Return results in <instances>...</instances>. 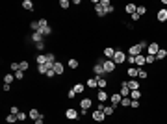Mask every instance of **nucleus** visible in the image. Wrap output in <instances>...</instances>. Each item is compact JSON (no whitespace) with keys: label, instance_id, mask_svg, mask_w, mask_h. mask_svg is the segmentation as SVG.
Masks as SVG:
<instances>
[{"label":"nucleus","instance_id":"f257e3e1","mask_svg":"<svg viewBox=\"0 0 167 124\" xmlns=\"http://www.w3.org/2000/svg\"><path fill=\"white\" fill-rule=\"evenodd\" d=\"M113 61H115V65H121V63H124V61H126V52H123L121 48H115Z\"/></svg>","mask_w":167,"mask_h":124},{"label":"nucleus","instance_id":"f03ea898","mask_svg":"<svg viewBox=\"0 0 167 124\" xmlns=\"http://www.w3.org/2000/svg\"><path fill=\"white\" fill-rule=\"evenodd\" d=\"M102 67H104L106 74H110V72H115V69H117V65H115V61H113V59H104Z\"/></svg>","mask_w":167,"mask_h":124},{"label":"nucleus","instance_id":"7ed1b4c3","mask_svg":"<svg viewBox=\"0 0 167 124\" xmlns=\"http://www.w3.org/2000/svg\"><path fill=\"white\" fill-rule=\"evenodd\" d=\"M93 72H95V76H97V78H104L106 71H104V67H102V63H100V61H97L93 65Z\"/></svg>","mask_w":167,"mask_h":124},{"label":"nucleus","instance_id":"20e7f679","mask_svg":"<svg viewBox=\"0 0 167 124\" xmlns=\"http://www.w3.org/2000/svg\"><path fill=\"white\" fill-rule=\"evenodd\" d=\"M160 44L156 43V41H152V43H149V48H147V56H156L158 54V50H160Z\"/></svg>","mask_w":167,"mask_h":124},{"label":"nucleus","instance_id":"39448f33","mask_svg":"<svg viewBox=\"0 0 167 124\" xmlns=\"http://www.w3.org/2000/svg\"><path fill=\"white\" fill-rule=\"evenodd\" d=\"M121 100H123V96H121V93H113V95H110V106H113L115 109H117V106L121 104Z\"/></svg>","mask_w":167,"mask_h":124},{"label":"nucleus","instance_id":"423d86ee","mask_svg":"<svg viewBox=\"0 0 167 124\" xmlns=\"http://www.w3.org/2000/svg\"><path fill=\"white\" fill-rule=\"evenodd\" d=\"M65 118H67V121H76V118H78V111L74 109V107L65 109Z\"/></svg>","mask_w":167,"mask_h":124},{"label":"nucleus","instance_id":"0eeeda50","mask_svg":"<svg viewBox=\"0 0 167 124\" xmlns=\"http://www.w3.org/2000/svg\"><path fill=\"white\" fill-rule=\"evenodd\" d=\"M91 107H93V100H91V98H82V100H80V109H91Z\"/></svg>","mask_w":167,"mask_h":124},{"label":"nucleus","instance_id":"6e6552de","mask_svg":"<svg viewBox=\"0 0 167 124\" xmlns=\"http://www.w3.org/2000/svg\"><path fill=\"white\" fill-rule=\"evenodd\" d=\"M104 118H106L104 111H100V109H93V121H95V122H104Z\"/></svg>","mask_w":167,"mask_h":124},{"label":"nucleus","instance_id":"1a4fd4ad","mask_svg":"<svg viewBox=\"0 0 167 124\" xmlns=\"http://www.w3.org/2000/svg\"><path fill=\"white\" fill-rule=\"evenodd\" d=\"M156 19H158V22H167V8H161L156 13Z\"/></svg>","mask_w":167,"mask_h":124},{"label":"nucleus","instance_id":"9d476101","mask_svg":"<svg viewBox=\"0 0 167 124\" xmlns=\"http://www.w3.org/2000/svg\"><path fill=\"white\" fill-rule=\"evenodd\" d=\"M139 54H143V50L139 48V44H132V46L128 48V56H139Z\"/></svg>","mask_w":167,"mask_h":124},{"label":"nucleus","instance_id":"9b49d317","mask_svg":"<svg viewBox=\"0 0 167 124\" xmlns=\"http://www.w3.org/2000/svg\"><path fill=\"white\" fill-rule=\"evenodd\" d=\"M54 72H56V76H61V74L65 72V67H63V63H59V61H56L54 63Z\"/></svg>","mask_w":167,"mask_h":124},{"label":"nucleus","instance_id":"f8f14e48","mask_svg":"<svg viewBox=\"0 0 167 124\" xmlns=\"http://www.w3.org/2000/svg\"><path fill=\"white\" fill-rule=\"evenodd\" d=\"M97 98H99V102H102V104H104V102L110 98V95L106 93V89H100V91L97 93Z\"/></svg>","mask_w":167,"mask_h":124},{"label":"nucleus","instance_id":"ddd939ff","mask_svg":"<svg viewBox=\"0 0 167 124\" xmlns=\"http://www.w3.org/2000/svg\"><path fill=\"white\" fill-rule=\"evenodd\" d=\"M138 69H143L145 65V54H139V56H136V63H134Z\"/></svg>","mask_w":167,"mask_h":124},{"label":"nucleus","instance_id":"4468645a","mask_svg":"<svg viewBox=\"0 0 167 124\" xmlns=\"http://www.w3.org/2000/svg\"><path fill=\"white\" fill-rule=\"evenodd\" d=\"M85 87H89V89L99 87V78H97V76H95V78H89V80L85 82Z\"/></svg>","mask_w":167,"mask_h":124},{"label":"nucleus","instance_id":"2eb2a0df","mask_svg":"<svg viewBox=\"0 0 167 124\" xmlns=\"http://www.w3.org/2000/svg\"><path fill=\"white\" fill-rule=\"evenodd\" d=\"M126 85H128L130 91H138V89H139V82L138 80H126Z\"/></svg>","mask_w":167,"mask_h":124},{"label":"nucleus","instance_id":"dca6fc26","mask_svg":"<svg viewBox=\"0 0 167 124\" xmlns=\"http://www.w3.org/2000/svg\"><path fill=\"white\" fill-rule=\"evenodd\" d=\"M138 71H139L138 67H128L126 69V76L128 78H138Z\"/></svg>","mask_w":167,"mask_h":124},{"label":"nucleus","instance_id":"f3484780","mask_svg":"<svg viewBox=\"0 0 167 124\" xmlns=\"http://www.w3.org/2000/svg\"><path fill=\"white\" fill-rule=\"evenodd\" d=\"M119 93H121V96H123V98L124 96H130V89H128V85H126V82L121 83V91Z\"/></svg>","mask_w":167,"mask_h":124},{"label":"nucleus","instance_id":"a211bd4d","mask_svg":"<svg viewBox=\"0 0 167 124\" xmlns=\"http://www.w3.org/2000/svg\"><path fill=\"white\" fill-rule=\"evenodd\" d=\"M43 39H45V37H43L41 32H34V33H32V41H34L35 44H37V43H43Z\"/></svg>","mask_w":167,"mask_h":124},{"label":"nucleus","instance_id":"6ab92c4d","mask_svg":"<svg viewBox=\"0 0 167 124\" xmlns=\"http://www.w3.org/2000/svg\"><path fill=\"white\" fill-rule=\"evenodd\" d=\"M113 56H115V48H111V46L104 48V57L106 59H113Z\"/></svg>","mask_w":167,"mask_h":124},{"label":"nucleus","instance_id":"aec40b11","mask_svg":"<svg viewBox=\"0 0 167 124\" xmlns=\"http://www.w3.org/2000/svg\"><path fill=\"white\" fill-rule=\"evenodd\" d=\"M28 117L32 118V121H35V118H39V117H41V113H39V109L32 107V109H28Z\"/></svg>","mask_w":167,"mask_h":124},{"label":"nucleus","instance_id":"412c9836","mask_svg":"<svg viewBox=\"0 0 167 124\" xmlns=\"http://www.w3.org/2000/svg\"><path fill=\"white\" fill-rule=\"evenodd\" d=\"M54 63H56V56H54L52 52H48V54H47V65H48V69H52Z\"/></svg>","mask_w":167,"mask_h":124},{"label":"nucleus","instance_id":"4be33fe9","mask_svg":"<svg viewBox=\"0 0 167 124\" xmlns=\"http://www.w3.org/2000/svg\"><path fill=\"white\" fill-rule=\"evenodd\" d=\"M124 11L128 13V15H134L136 11H138V6H136V4H126V6H124Z\"/></svg>","mask_w":167,"mask_h":124},{"label":"nucleus","instance_id":"5701e85b","mask_svg":"<svg viewBox=\"0 0 167 124\" xmlns=\"http://www.w3.org/2000/svg\"><path fill=\"white\" fill-rule=\"evenodd\" d=\"M6 122L8 124H15V122H19V117L13 115V113H8V115H6Z\"/></svg>","mask_w":167,"mask_h":124},{"label":"nucleus","instance_id":"b1692460","mask_svg":"<svg viewBox=\"0 0 167 124\" xmlns=\"http://www.w3.org/2000/svg\"><path fill=\"white\" fill-rule=\"evenodd\" d=\"M35 63H37V65H47V54H39V56L35 57Z\"/></svg>","mask_w":167,"mask_h":124},{"label":"nucleus","instance_id":"393cba45","mask_svg":"<svg viewBox=\"0 0 167 124\" xmlns=\"http://www.w3.org/2000/svg\"><path fill=\"white\" fill-rule=\"evenodd\" d=\"M73 89H74V93H76V95H80V93H84L85 83H80V82H78V83H74V87H73Z\"/></svg>","mask_w":167,"mask_h":124},{"label":"nucleus","instance_id":"a878e982","mask_svg":"<svg viewBox=\"0 0 167 124\" xmlns=\"http://www.w3.org/2000/svg\"><path fill=\"white\" fill-rule=\"evenodd\" d=\"M165 57H167V48H160L158 54H156V59H160V61H161V59H165Z\"/></svg>","mask_w":167,"mask_h":124},{"label":"nucleus","instance_id":"bb28decb","mask_svg":"<svg viewBox=\"0 0 167 124\" xmlns=\"http://www.w3.org/2000/svg\"><path fill=\"white\" fill-rule=\"evenodd\" d=\"M22 8L26 9V11H34V2H32V0H24V2H22Z\"/></svg>","mask_w":167,"mask_h":124},{"label":"nucleus","instance_id":"cd10ccee","mask_svg":"<svg viewBox=\"0 0 167 124\" xmlns=\"http://www.w3.org/2000/svg\"><path fill=\"white\" fill-rule=\"evenodd\" d=\"M95 13H97L99 17H104V15H106V9L100 6V4H97V6H95Z\"/></svg>","mask_w":167,"mask_h":124},{"label":"nucleus","instance_id":"c85d7f7f","mask_svg":"<svg viewBox=\"0 0 167 124\" xmlns=\"http://www.w3.org/2000/svg\"><path fill=\"white\" fill-rule=\"evenodd\" d=\"M121 106H123V107H130V106H132V98H130V96H124L123 100H121Z\"/></svg>","mask_w":167,"mask_h":124},{"label":"nucleus","instance_id":"c756f323","mask_svg":"<svg viewBox=\"0 0 167 124\" xmlns=\"http://www.w3.org/2000/svg\"><path fill=\"white\" fill-rule=\"evenodd\" d=\"M67 65H69V69H73V71H74V69H78V65H80V63H78V59H74V57H71V59H69V63H67Z\"/></svg>","mask_w":167,"mask_h":124},{"label":"nucleus","instance_id":"7c9ffc66","mask_svg":"<svg viewBox=\"0 0 167 124\" xmlns=\"http://www.w3.org/2000/svg\"><path fill=\"white\" fill-rule=\"evenodd\" d=\"M30 30H32V32H39V30H41L39 21H32V22H30Z\"/></svg>","mask_w":167,"mask_h":124},{"label":"nucleus","instance_id":"2f4dec72","mask_svg":"<svg viewBox=\"0 0 167 124\" xmlns=\"http://www.w3.org/2000/svg\"><path fill=\"white\" fill-rule=\"evenodd\" d=\"M130 98H132V100H139L141 98V91L138 89V91H130Z\"/></svg>","mask_w":167,"mask_h":124},{"label":"nucleus","instance_id":"473e14b6","mask_svg":"<svg viewBox=\"0 0 167 124\" xmlns=\"http://www.w3.org/2000/svg\"><path fill=\"white\" fill-rule=\"evenodd\" d=\"M37 72H39V74H45V76H47V72H48V65H37Z\"/></svg>","mask_w":167,"mask_h":124},{"label":"nucleus","instance_id":"72a5a7b5","mask_svg":"<svg viewBox=\"0 0 167 124\" xmlns=\"http://www.w3.org/2000/svg\"><path fill=\"white\" fill-rule=\"evenodd\" d=\"M39 32L43 33V37H47V35H50V33H52V28H50V26H45V28L39 30Z\"/></svg>","mask_w":167,"mask_h":124},{"label":"nucleus","instance_id":"f704fd0d","mask_svg":"<svg viewBox=\"0 0 167 124\" xmlns=\"http://www.w3.org/2000/svg\"><path fill=\"white\" fill-rule=\"evenodd\" d=\"M19 67H21V71H22V72H26V71H28V67H30V63L26 61V59H22V61L19 63Z\"/></svg>","mask_w":167,"mask_h":124},{"label":"nucleus","instance_id":"c9c22d12","mask_svg":"<svg viewBox=\"0 0 167 124\" xmlns=\"http://www.w3.org/2000/svg\"><path fill=\"white\" fill-rule=\"evenodd\" d=\"M108 87V80L106 78H99V89H106Z\"/></svg>","mask_w":167,"mask_h":124},{"label":"nucleus","instance_id":"e433bc0d","mask_svg":"<svg viewBox=\"0 0 167 124\" xmlns=\"http://www.w3.org/2000/svg\"><path fill=\"white\" fill-rule=\"evenodd\" d=\"M156 61V56H145V65H152Z\"/></svg>","mask_w":167,"mask_h":124},{"label":"nucleus","instance_id":"4c0bfd02","mask_svg":"<svg viewBox=\"0 0 167 124\" xmlns=\"http://www.w3.org/2000/svg\"><path fill=\"white\" fill-rule=\"evenodd\" d=\"M147 76H149V74H147L145 69H139V71H138V78H139V80H145Z\"/></svg>","mask_w":167,"mask_h":124},{"label":"nucleus","instance_id":"58836bf2","mask_svg":"<svg viewBox=\"0 0 167 124\" xmlns=\"http://www.w3.org/2000/svg\"><path fill=\"white\" fill-rule=\"evenodd\" d=\"M15 80V76L13 74H6V76H4V83H9V85H11V82Z\"/></svg>","mask_w":167,"mask_h":124},{"label":"nucleus","instance_id":"ea45409f","mask_svg":"<svg viewBox=\"0 0 167 124\" xmlns=\"http://www.w3.org/2000/svg\"><path fill=\"white\" fill-rule=\"evenodd\" d=\"M17 117H19V122H24L26 118H30V117H28V113H24V111H21V113H19Z\"/></svg>","mask_w":167,"mask_h":124},{"label":"nucleus","instance_id":"a19ab883","mask_svg":"<svg viewBox=\"0 0 167 124\" xmlns=\"http://www.w3.org/2000/svg\"><path fill=\"white\" fill-rule=\"evenodd\" d=\"M13 76H15V80H22V78H24V72H22V71H17V72H13Z\"/></svg>","mask_w":167,"mask_h":124},{"label":"nucleus","instance_id":"79ce46f5","mask_svg":"<svg viewBox=\"0 0 167 124\" xmlns=\"http://www.w3.org/2000/svg\"><path fill=\"white\" fill-rule=\"evenodd\" d=\"M138 44H139V48H141V50H145V48H149V43H147L145 39H141V41H139Z\"/></svg>","mask_w":167,"mask_h":124},{"label":"nucleus","instance_id":"37998d69","mask_svg":"<svg viewBox=\"0 0 167 124\" xmlns=\"http://www.w3.org/2000/svg\"><path fill=\"white\" fill-rule=\"evenodd\" d=\"M136 13H138L139 17H141V15H145V13H147V8H145V6H138V11H136Z\"/></svg>","mask_w":167,"mask_h":124},{"label":"nucleus","instance_id":"c03bdc74","mask_svg":"<svg viewBox=\"0 0 167 124\" xmlns=\"http://www.w3.org/2000/svg\"><path fill=\"white\" fill-rule=\"evenodd\" d=\"M59 6H61L63 9H67L71 6V2H69V0H59Z\"/></svg>","mask_w":167,"mask_h":124},{"label":"nucleus","instance_id":"a18cd8bd","mask_svg":"<svg viewBox=\"0 0 167 124\" xmlns=\"http://www.w3.org/2000/svg\"><path fill=\"white\" fill-rule=\"evenodd\" d=\"M9 113H13V115H19V113H21V109H19L17 106H11V107H9Z\"/></svg>","mask_w":167,"mask_h":124},{"label":"nucleus","instance_id":"49530a36","mask_svg":"<svg viewBox=\"0 0 167 124\" xmlns=\"http://www.w3.org/2000/svg\"><path fill=\"white\" fill-rule=\"evenodd\" d=\"M9 69H11L13 72H17V71H21V67H19V63H11V65H9Z\"/></svg>","mask_w":167,"mask_h":124},{"label":"nucleus","instance_id":"de8ad7c7","mask_svg":"<svg viewBox=\"0 0 167 124\" xmlns=\"http://www.w3.org/2000/svg\"><path fill=\"white\" fill-rule=\"evenodd\" d=\"M39 26H41V28L48 26V21H47V19H39Z\"/></svg>","mask_w":167,"mask_h":124},{"label":"nucleus","instance_id":"09e8293b","mask_svg":"<svg viewBox=\"0 0 167 124\" xmlns=\"http://www.w3.org/2000/svg\"><path fill=\"white\" fill-rule=\"evenodd\" d=\"M126 61H128L130 65H134V63H136V57H134V56H128V54H126Z\"/></svg>","mask_w":167,"mask_h":124},{"label":"nucleus","instance_id":"8fccbe9b","mask_svg":"<svg viewBox=\"0 0 167 124\" xmlns=\"http://www.w3.org/2000/svg\"><path fill=\"white\" fill-rule=\"evenodd\" d=\"M104 9H106V15H108V13H113V11H115V8L111 6V4H110V6H106Z\"/></svg>","mask_w":167,"mask_h":124},{"label":"nucleus","instance_id":"3c124183","mask_svg":"<svg viewBox=\"0 0 167 124\" xmlns=\"http://www.w3.org/2000/svg\"><path fill=\"white\" fill-rule=\"evenodd\" d=\"M132 109H139V100H132Z\"/></svg>","mask_w":167,"mask_h":124},{"label":"nucleus","instance_id":"603ef678","mask_svg":"<svg viewBox=\"0 0 167 124\" xmlns=\"http://www.w3.org/2000/svg\"><path fill=\"white\" fill-rule=\"evenodd\" d=\"M54 76H56L54 69H48V72H47V78H54Z\"/></svg>","mask_w":167,"mask_h":124},{"label":"nucleus","instance_id":"864d4df0","mask_svg":"<svg viewBox=\"0 0 167 124\" xmlns=\"http://www.w3.org/2000/svg\"><path fill=\"white\" fill-rule=\"evenodd\" d=\"M45 122V117L41 115V117H39V118H35V121H34V124H43Z\"/></svg>","mask_w":167,"mask_h":124},{"label":"nucleus","instance_id":"5fc2aeb1","mask_svg":"<svg viewBox=\"0 0 167 124\" xmlns=\"http://www.w3.org/2000/svg\"><path fill=\"white\" fill-rule=\"evenodd\" d=\"M35 48H37V50H45V41L43 43H37V44H35Z\"/></svg>","mask_w":167,"mask_h":124},{"label":"nucleus","instance_id":"6e6d98bb","mask_svg":"<svg viewBox=\"0 0 167 124\" xmlns=\"http://www.w3.org/2000/svg\"><path fill=\"white\" fill-rule=\"evenodd\" d=\"M67 96H69V98H74V96H76V93H74V89H69Z\"/></svg>","mask_w":167,"mask_h":124},{"label":"nucleus","instance_id":"4d7b16f0","mask_svg":"<svg viewBox=\"0 0 167 124\" xmlns=\"http://www.w3.org/2000/svg\"><path fill=\"white\" fill-rule=\"evenodd\" d=\"M130 19H132L134 22H138V21H139V15H138V13H134V15H130Z\"/></svg>","mask_w":167,"mask_h":124},{"label":"nucleus","instance_id":"13d9d810","mask_svg":"<svg viewBox=\"0 0 167 124\" xmlns=\"http://www.w3.org/2000/svg\"><path fill=\"white\" fill-rule=\"evenodd\" d=\"M2 89H4V93H8L9 89H11V85H9V83H4V85H2Z\"/></svg>","mask_w":167,"mask_h":124}]
</instances>
